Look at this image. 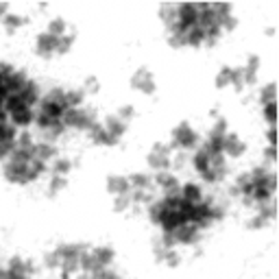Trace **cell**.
<instances>
[{
  "label": "cell",
  "instance_id": "cell-1",
  "mask_svg": "<svg viewBox=\"0 0 279 279\" xmlns=\"http://www.w3.org/2000/svg\"><path fill=\"white\" fill-rule=\"evenodd\" d=\"M61 122L66 129H79V131H87L94 122H96V111L92 109H83V107H68L61 116Z\"/></svg>",
  "mask_w": 279,
  "mask_h": 279
},
{
  "label": "cell",
  "instance_id": "cell-2",
  "mask_svg": "<svg viewBox=\"0 0 279 279\" xmlns=\"http://www.w3.org/2000/svg\"><path fill=\"white\" fill-rule=\"evenodd\" d=\"M199 133L194 131L192 127H190V122H179L177 127L173 129V142H170V151H177V148H186V151H190V148H197L199 146Z\"/></svg>",
  "mask_w": 279,
  "mask_h": 279
},
{
  "label": "cell",
  "instance_id": "cell-3",
  "mask_svg": "<svg viewBox=\"0 0 279 279\" xmlns=\"http://www.w3.org/2000/svg\"><path fill=\"white\" fill-rule=\"evenodd\" d=\"M2 177L9 183H15V186H28L31 181V175H28V166L26 164H13L7 159V164L2 166Z\"/></svg>",
  "mask_w": 279,
  "mask_h": 279
},
{
  "label": "cell",
  "instance_id": "cell-4",
  "mask_svg": "<svg viewBox=\"0 0 279 279\" xmlns=\"http://www.w3.org/2000/svg\"><path fill=\"white\" fill-rule=\"evenodd\" d=\"M247 142H242L236 133H227L223 138V155H229L231 159H238L247 153Z\"/></svg>",
  "mask_w": 279,
  "mask_h": 279
},
{
  "label": "cell",
  "instance_id": "cell-5",
  "mask_svg": "<svg viewBox=\"0 0 279 279\" xmlns=\"http://www.w3.org/2000/svg\"><path fill=\"white\" fill-rule=\"evenodd\" d=\"M153 183H157V186L164 190V194H179V190H181V183L177 179V175H173L170 170H166V173H155Z\"/></svg>",
  "mask_w": 279,
  "mask_h": 279
},
{
  "label": "cell",
  "instance_id": "cell-6",
  "mask_svg": "<svg viewBox=\"0 0 279 279\" xmlns=\"http://www.w3.org/2000/svg\"><path fill=\"white\" fill-rule=\"evenodd\" d=\"M85 133H87V138H90L94 144H100V146H116L118 144V140H114L109 133L105 131L103 122H94Z\"/></svg>",
  "mask_w": 279,
  "mask_h": 279
},
{
  "label": "cell",
  "instance_id": "cell-7",
  "mask_svg": "<svg viewBox=\"0 0 279 279\" xmlns=\"http://www.w3.org/2000/svg\"><path fill=\"white\" fill-rule=\"evenodd\" d=\"M55 44H57V37H52L48 33H39L37 39H35V52L41 59H50L55 55Z\"/></svg>",
  "mask_w": 279,
  "mask_h": 279
},
{
  "label": "cell",
  "instance_id": "cell-8",
  "mask_svg": "<svg viewBox=\"0 0 279 279\" xmlns=\"http://www.w3.org/2000/svg\"><path fill=\"white\" fill-rule=\"evenodd\" d=\"M107 192L114 194V197H122V194L131 192V186H129L124 175H109L107 177Z\"/></svg>",
  "mask_w": 279,
  "mask_h": 279
},
{
  "label": "cell",
  "instance_id": "cell-9",
  "mask_svg": "<svg viewBox=\"0 0 279 279\" xmlns=\"http://www.w3.org/2000/svg\"><path fill=\"white\" fill-rule=\"evenodd\" d=\"M199 236H201V231L194 227V225H181L179 229L173 234V238H175V242L177 245H194V242L199 240Z\"/></svg>",
  "mask_w": 279,
  "mask_h": 279
},
{
  "label": "cell",
  "instance_id": "cell-10",
  "mask_svg": "<svg viewBox=\"0 0 279 279\" xmlns=\"http://www.w3.org/2000/svg\"><path fill=\"white\" fill-rule=\"evenodd\" d=\"M17 96H20V100L28 107V109H33V105H37V103H39V98H41V96H39V85H37L35 81L28 79V81H26V85L22 87V92L17 94Z\"/></svg>",
  "mask_w": 279,
  "mask_h": 279
},
{
  "label": "cell",
  "instance_id": "cell-11",
  "mask_svg": "<svg viewBox=\"0 0 279 279\" xmlns=\"http://www.w3.org/2000/svg\"><path fill=\"white\" fill-rule=\"evenodd\" d=\"M105 131L111 135L114 140H118L120 142V138H124V133H127V129H129V122H124V120H120L118 116H109L105 120Z\"/></svg>",
  "mask_w": 279,
  "mask_h": 279
},
{
  "label": "cell",
  "instance_id": "cell-12",
  "mask_svg": "<svg viewBox=\"0 0 279 279\" xmlns=\"http://www.w3.org/2000/svg\"><path fill=\"white\" fill-rule=\"evenodd\" d=\"M31 153H33L35 159H39V162L46 164L48 159L57 157V146L52 144V142H35L33 148H31Z\"/></svg>",
  "mask_w": 279,
  "mask_h": 279
},
{
  "label": "cell",
  "instance_id": "cell-13",
  "mask_svg": "<svg viewBox=\"0 0 279 279\" xmlns=\"http://www.w3.org/2000/svg\"><path fill=\"white\" fill-rule=\"evenodd\" d=\"M181 225H188V223H186V218H183L179 212H173V210H170V212H166V216L162 218L159 227H162L164 234H175V231L179 229Z\"/></svg>",
  "mask_w": 279,
  "mask_h": 279
},
{
  "label": "cell",
  "instance_id": "cell-14",
  "mask_svg": "<svg viewBox=\"0 0 279 279\" xmlns=\"http://www.w3.org/2000/svg\"><path fill=\"white\" fill-rule=\"evenodd\" d=\"M26 81H28V76L24 70H13V74H11L2 85H4V90H7V94H20L22 87L26 85Z\"/></svg>",
  "mask_w": 279,
  "mask_h": 279
},
{
  "label": "cell",
  "instance_id": "cell-15",
  "mask_svg": "<svg viewBox=\"0 0 279 279\" xmlns=\"http://www.w3.org/2000/svg\"><path fill=\"white\" fill-rule=\"evenodd\" d=\"M92 255H94V260L103 266V269H109V264L114 262V258H116V251L111 249L109 245H100V247H94L92 251H90Z\"/></svg>",
  "mask_w": 279,
  "mask_h": 279
},
{
  "label": "cell",
  "instance_id": "cell-16",
  "mask_svg": "<svg viewBox=\"0 0 279 279\" xmlns=\"http://www.w3.org/2000/svg\"><path fill=\"white\" fill-rule=\"evenodd\" d=\"M9 118H11V124H13L15 129H26L28 124H33L35 114H33V109L24 107V109H17L13 114H9Z\"/></svg>",
  "mask_w": 279,
  "mask_h": 279
},
{
  "label": "cell",
  "instance_id": "cell-17",
  "mask_svg": "<svg viewBox=\"0 0 279 279\" xmlns=\"http://www.w3.org/2000/svg\"><path fill=\"white\" fill-rule=\"evenodd\" d=\"M146 164L151 166L155 173H166V170L173 166V159H170V155H162V153H148Z\"/></svg>",
  "mask_w": 279,
  "mask_h": 279
},
{
  "label": "cell",
  "instance_id": "cell-18",
  "mask_svg": "<svg viewBox=\"0 0 279 279\" xmlns=\"http://www.w3.org/2000/svg\"><path fill=\"white\" fill-rule=\"evenodd\" d=\"M245 70V85H255L258 83V70H260V57L258 55H249Z\"/></svg>",
  "mask_w": 279,
  "mask_h": 279
},
{
  "label": "cell",
  "instance_id": "cell-19",
  "mask_svg": "<svg viewBox=\"0 0 279 279\" xmlns=\"http://www.w3.org/2000/svg\"><path fill=\"white\" fill-rule=\"evenodd\" d=\"M179 194L183 201H188V203H201V201H203V190H201V186H197V183H186V186H181Z\"/></svg>",
  "mask_w": 279,
  "mask_h": 279
},
{
  "label": "cell",
  "instance_id": "cell-20",
  "mask_svg": "<svg viewBox=\"0 0 279 279\" xmlns=\"http://www.w3.org/2000/svg\"><path fill=\"white\" fill-rule=\"evenodd\" d=\"M166 212H170V210L162 203V199H159V201H153V203L148 205V210H146L148 221H151L153 225H159V223H162V218L166 216Z\"/></svg>",
  "mask_w": 279,
  "mask_h": 279
},
{
  "label": "cell",
  "instance_id": "cell-21",
  "mask_svg": "<svg viewBox=\"0 0 279 279\" xmlns=\"http://www.w3.org/2000/svg\"><path fill=\"white\" fill-rule=\"evenodd\" d=\"M129 186H131V190H151L153 188V177H148L144 173H133L127 177Z\"/></svg>",
  "mask_w": 279,
  "mask_h": 279
},
{
  "label": "cell",
  "instance_id": "cell-22",
  "mask_svg": "<svg viewBox=\"0 0 279 279\" xmlns=\"http://www.w3.org/2000/svg\"><path fill=\"white\" fill-rule=\"evenodd\" d=\"M0 22H2L4 28H7L9 33H15L17 28H22L24 24H28V17H24V15H13V13H7V15H2V17H0Z\"/></svg>",
  "mask_w": 279,
  "mask_h": 279
},
{
  "label": "cell",
  "instance_id": "cell-23",
  "mask_svg": "<svg viewBox=\"0 0 279 279\" xmlns=\"http://www.w3.org/2000/svg\"><path fill=\"white\" fill-rule=\"evenodd\" d=\"M203 41H205V31L201 26H192L186 33V46H190V48H201Z\"/></svg>",
  "mask_w": 279,
  "mask_h": 279
},
{
  "label": "cell",
  "instance_id": "cell-24",
  "mask_svg": "<svg viewBox=\"0 0 279 279\" xmlns=\"http://www.w3.org/2000/svg\"><path fill=\"white\" fill-rule=\"evenodd\" d=\"M192 164H194V168H197L199 175H203L205 170H210V155H207V151L203 146L197 148V153L192 155Z\"/></svg>",
  "mask_w": 279,
  "mask_h": 279
},
{
  "label": "cell",
  "instance_id": "cell-25",
  "mask_svg": "<svg viewBox=\"0 0 279 279\" xmlns=\"http://www.w3.org/2000/svg\"><path fill=\"white\" fill-rule=\"evenodd\" d=\"M74 39H76L74 33H66V35H61V37H57L55 52H57V55H68L70 48L74 46Z\"/></svg>",
  "mask_w": 279,
  "mask_h": 279
},
{
  "label": "cell",
  "instance_id": "cell-26",
  "mask_svg": "<svg viewBox=\"0 0 279 279\" xmlns=\"http://www.w3.org/2000/svg\"><path fill=\"white\" fill-rule=\"evenodd\" d=\"M177 11H179V4H162V9H159V15L168 28L177 22Z\"/></svg>",
  "mask_w": 279,
  "mask_h": 279
},
{
  "label": "cell",
  "instance_id": "cell-27",
  "mask_svg": "<svg viewBox=\"0 0 279 279\" xmlns=\"http://www.w3.org/2000/svg\"><path fill=\"white\" fill-rule=\"evenodd\" d=\"M83 100H85V92H83L81 87H74V90H68V92H66V105L72 107V109L81 107Z\"/></svg>",
  "mask_w": 279,
  "mask_h": 279
},
{
  "label": "cell",
  "instance_id": "cell-28",
  "mask_svg": "<svg viewBox=\"0 0 279 279\" xmlns=\"http://www.w3.org/2000/svg\"><path fill=\"white\" fill-rule=\"evenodd\" d=\"M214 85H216V90H225V87L231 85V68L229 66H223L218 70L216 79H214Z\"/></svg>",
  "mask_w": 279,
  "mask_h": 279
},
{
  "label": "cell",
  "instance_id": "cell-29",
  "mask_svg": "<svg viewBox=\"0 0 279 279\" xmlns=\"http://www.w3.org/2000/svg\"><path fill=\"white\" fill-rule=\"evenodd\" d=\"M66 28H68V24H66V20L63 17H52L50 20V24H48V35H52V37H61V35H66Z\"/></svg>",
  "mask_w": 279,
  "mask_h": 279
},
{
  "label": "cell",
  "instance_id": "cell-30",
  "mask_svg": "<svg viewBox=\"0 0 279 279\" xmlns=\"http://www.w3.org/2000/svg\"><path fill=\"white\" fill-rule=\"evenodd\" d=\"M24 107H26V105L22 103L17 94H9V96L4 98V103H2V109L7 111V116L13 114V111H17V109H24Z\"/></svg>",
  "mask_w": 279,
  "mask_h": 279
},
{
  "label": "cell",
  "instance_id": "cell-31",
  "mask_svg": "<svg viewBox=\"0 0 279 279\" xmlns=\"http://www.w3.org/2000/svg\"><path fill=\"white\" fill-rule=\"evenodd\" d=\"M221 35H223L221 24H212V26H207V28H205V41H203V44H205V46H214V44H218Z\"/></svg>",
  "mask_w": 279,
  "mask_h": 279
},
{
  "label": "cell",
  "instance_id": "cell-32",
  "mask_svg": "<svg viewBox=\"0 0 279 279\" xmlns=\"http://www.w3.org/2000/svg\"><path fill=\"white\" fill-rule=\"evenodd\" d=\"M229 87H234L236 92H242L245 90V70L242 68H231V85Z\"/></svg>",
  "mask_w": 279,
  "mask_h": 279
},
{
  "label": "cell",
  "instance_id": "cell-33",
  "mask_svg": "<svg viewBox=\"0 0 279 279\" xmlns=\"http://www.w3.org/2000/svg\"><path fill=\"white\" fill-rule=\"evenodd\" d=\"M72 162H70L68 157H57V162H55V166H52V173H55L57 177H66L70 170H72Z\"/></svg>",
  "mask_w": 279,
  "mask_h": 279
},
{
  "label": "cell",
  "instance_id": "cell-34",
  "mask_svg": "<svg viewBox=\"0 0 279 279\" xmlns=\"http://www.w3.org/2000/svg\"><path fill=\"white\" fill-rule=\"evenodd\" d=\"M277 98V85L275 83H269V85L262 87V92H260V103L266 105V103H275Z\"/></svg>",
  "mask_w": 279,
  "mask_h": 279
},
{
  "label": "cell",
  "instance_id": "cell-35",
  "mask_svg": "<svg viewBox=\"0 0 279 279\" xmlns=\"http://www.w3.org/2000/svg\"><path fill=\"white\" fill-rule=\"evenodd\" d=\"M131 203L135 205H142V203H151L153 201V194H151V190H131Z\"/></svg>",
  "mask_w": 279,
  "mask_h": 279
},
{
  "label": "cell",
  "instance_id": "cell-36",
  "mask_svg": "<svg viewBox=\"0 0 279 279\" xmlns=\"http://www.w3.org/2000/svg\"><path fill=\"white\" fill-rule=\"evenodd\" d=\"M44 173H46V164L33 157V159H31V164H28V175H31V181H37Z\"/></svg>",
  "mask_w": 279,
  "mask_h": 279
},
{
  "label": "cell",
  "instance_id": "cell-37",
  "mask_svg": "<svg viewBox=\"0 0 279 279\" xmlns=\"http://www.w3.org/2000/svg\"><path fill=\"white\" fill-rule=\"evenodd\" d=\"M262 111H264V120L269 122V127H275V122H277V100L275 103L262 105Z\"/></svg>",
  "mask_w": 279,
  "mask_h": 279
},
{
  "label": "cell",
  "instance_id": "cell-38",
  "mask_svg": "<svg viewBox=\"0 0 279 279\" xmlns=\"http://www.w3.org/2000/svg\"><path fill=\"white\" fill-rule=\"evenodd\" d=\"M148 76H153L151 74V70H146V68H140V70H135V74L131 76V81H129V85L133 87V90H140V85L144 83Z\"/></svg>",
  "mask_w": 279,
  "mask_h": 279
},
{
  "label": "cell",
  "instance_id": "cell-39",
  "mask_svg": "<svg viewBox=\"0 0 279 279\" xmlns=\"http://www.w3.org/2000/svg\"><path fill=\"white\" fill-rule=\"evenodd\" d=\"M227 133H229V124H227V120H225V118H216V122H214L210 135H214V138H225Z\"/></svg>",
  "mask_w": 279,
  "mask_h": 279
},
{
  "label": "cell",
  "instance_id": "cell-40",
  "mask_svg": "<svg viewBox=\"0 0 279 279\" xmlns=\"http://www.w3.org/2000/svg\"><path fill=\"white\" fill-rule=\"evenodd\" d=\"M68 186V177H57V175H52V179H50V186H48V192H50V197H55V194H59L63 188Z\"/></svg>",
  "mask_w": 279,
  "mask_h": 279
},
{
  "label": "cell",
  "instance_id": "cell-41",
  "mask_svg": "<svg viewBox=\"0 0 279 279\" xmlns=\"http://www.w3.org/2000/svg\"><path fill=\"white\" fill-rule=\"evenodd\" d=\"M33 144H35V142H33V138H31V133H28V131H22L15 138V148H22V151H31Z\"/></svg>",
  "mask_w": 279,
  "mask_h": 279
},
{
  "label": "cell",
  "instance_id": "cell-42",
  "mask_svg": "<svg viewBox=\"0 0 279 279\" xmlns=\"http://www.w3.org/2000/svg\"><path fill=\"white\" fill-rule=\"evenodd\" d=\"M61 262H63V260L59 258V255H57L55 251H50V253H46V255H44V266H46L48 271L61 269Z\"/></svg>",
  "mask_w": 279,
  "mask_h": 279
},
{
  "label": "cell",
  "instance_id": "cell-43",
  "mask_svg": "<svg viewBox=\"0 0 279 279\" xmlns=\"http://www.w3.org/2000/svg\"><path fill=\"white\" fill-rule=\"evenodd\" d=\"M33 122L37 124V127L41 129V131H48V129L52 127V124L57 122V118H48L46 114H39V111H37V114H35V120H33Z\"/></svg>",
  "mask_w": 279,
  "mask_h": 279
},
{
  "label": "cell",
  "instance_id": "cell-44",
  "mask_svg": "<svg viewBox=\"0 0 279 279\" xmlns=\"http://www.w3.org/2000/svg\"><path fill=\"white\" fill-rule=\"evenodd\" d=\"M129 194H131V192H129ZM129 194H122V197H116V199H114V212H118V214H120V212H127L129 207L133 205V203H131V197H129Z\"/></svg>",
  "mask_w": 279,
  "mask_h": 279
},
{
  "label": "cell",
  "instance_id": "cell-45",
  "mask_svg": "<svg viewBox=\"0 0 279 279\" xmlns=\"http://www.w3.org/2000/svg\"><path fill=\"white\" fill-rule=\"evenodd\" d=\"M179 262H181V258H179V253H177L175 249L166 251V253H164V258H162V264L170 266V269H177V266H179Z\"/></svg>",
  "mask_w": 279,
  "mask_h": 279
},
{
  "label": "cell",
  "instance_id": "cell-46",
  "mask_svg": "<svg viewBox=\"0 0 279 279\" xmlns=\"http://www.w3.org/2000/svg\"><path fill=\"white\" fill-rule=\"evenodd\" d=\"M138 92L146 94V96H151V94H155V92H157V83H155V79H153V76H148V79H146V81L140 85V90H138Z\"/></svg>",
  "mask_w": 279,
  "mask_h": 279
},
{
  "label": "cell",
  "instance_id": "cell-47",
  "mask_svg": "<svg viewBox=\"0 0 279 279\" xmlns=\"http://www.w3.org/2000/svg\"><path fill=\"white\" fill-rule=\"evenodd\" d=\"M236 26H238V17H236L234 13H229L227 17H223V22H221L223 31H236Z\"/></svg>",
  "mask_w": 279,
  "mask_h": 279
},
{
  "label": "cell",
  "instance_id": "cell-48",
  "mask_svg": "<svg viewBox=\"0 0 279 279\" xmlns=\"http://www.w3.org/2000/svg\"><path fill=\"white\" fill-rule=\"evenodd\" d=\"M15 151V142H0V162L9 159V155Z\"/></svg>",
  "mask_w": 279,
  "mask_h": 279
},
{
  "label": "cell",
  "instance_id": "cell-49",
  "mask_svg": "<svg viewBox=\"0 0 279 279\" xmlns=\"http://www.w3.org/2000/svg\"><path fill=\"white\" fill-rule=\"evenodd\" d=\"M133 116H135V107L133 105H122L120 111H118V118H120V120H124V122H129Z\"/></svg>",
  "mask_w": 279,
  "mask_h": 279
},
{
  "label": "cell",
  "instance_id": "cell-50",
  "mask_svg": "<svg viewBox=\"0 0 279 279\" xmlns=\"http://www.w3.org/2000/svg\"><path fill=\"white\" fill-rule=\"evenodd\" d=\"M168 46L175 50H179L186 46V35H168Z\"/></svg>",
  "mask_w": 279,
  "mask_h": 279
},
{
  "label": "cell",
  "instance_id": "cell-51",
  "mask_svg": "<svg viewBox=\"0 0 279 279\" xmlns=\"http://www.w3.org/2000/svg\"><path fill=\"white\" fill-rule=\"evenodd\" d=\"M13 70H15V68L11 66V63H4V61L0 63V83H4V81H7L9 76L13 74Z\"/></svg>",
  "mask_w": 279,
  "mask_h": 279
},
{
  "label": "cell",
  "instance_id": "cell-52",
  "mask_svg": "<svg viewBox=\"0 0 279 279\" xmlns=\"http://www.w3.org/2000/svg\"><path fill=\"white\" fill-rule=\"evenodd\" d=\"M266 225H269V223H266V221H264L262 216H258V214H255V216L251 218V221L247 223V227L255 231V229H262V227H266Z\"/></svg>",
  "mask_w": 279,
  "mask_h": 279
},
{
  "label": "cell",
  "instance_id": "cell-53",
  "mask_svg": "<svg viewBox=\"0 0 279 279\" xmlns=\"http://www.w3.org/2000/svg\"><path fill=\"white\" fill-rule=\"evenodd\" d=\"M98 90H100V85H98V79H96V76H87V81H85V90H83V92L96 94Z\"/></svg>",
  "mask_w": 279,
  "mask_h": 279
},
{
  "label": "cell",
  "instance_id": "cell-54",
  "mask_svg": "<svg viewBox=\"0 0 279 279\" xmlns=\"http://www.w3.org/2000/svg\"><path fill=\"white\" fill-rule=\"evenodd\" d=\"M264 162H269V164L277 162V146H266L264 148Z\"/></svg>",
  "mask_w": 279,
  "mask_h": 279
},
{
  "label": "cell",
  "instance_id": "cell-55",
  "mask_svg": "<svg viewBox=\"0 0 279 279\" xmlns=\"http://www.w3.org/2000/svg\"><path fill=\"white\" fill-rule=\"evenodd\" d=\"M90 279H120V277H118L114 271H109V269H103L100 273H96V275H92Z\"/></svg>",
  "mask_w": 279,
  "mask_h": 279
},
{
  "label": "cell",
  "instance_id": "cell-56",
  "mask_svg": "<svg viewBox=\"0 0 279 279\" xmlns=\"http://www.w3.org/2000/svg\"><path fill=\"white\" fill-rule=\"evenodd\" d=\"M151 153H162V155H170V146L168 144H164V142H155V144H153V151Z\"/></svg>",
  "mask_w": 279,
  "mask_h": 279
},
{
  "label": "cell",
  "instance_id": "cell-57",
  "mask_svg": "<svg viewBox=\"0 0 279 279\" xmlns=\"http://www.w3.org/2000/svg\"><path fill=\"white\" fill-rule=\"evenodd\" d=\"M266 140H269V146H277V129L275 127H271L266 131Z\"/></svg>",
  "mask_w": 279,
  "mask_h": 279
},
{
  "label": "cell",
  "instance_id": "cell-58",
  "mask_svg": "<svg viewBox=\"0 0 279 279\" xmlns=\"http://www.w3.org/2000/svg\"><path fill=\"white\" fill-rule=\"evenodd\" d=\"M7 11H9V2H0V17L7 15Z\"/></svg>",
  "mask_w": 279,
  "mask_h": 279
},
{
  "label": "cell",
  "instance_id": "cell-59",
  "mask_svg": "<svg viewBox=\"0 0 279 279\" xmlns=\"http://www.w3.org/2000/svg\"><path fill=\"white\" fill-rule=\"evenodd\" d=\"M76 279H90V275H83V273H81V275L76 277Z\"/></svg>",
  "mask_w": 279,
  "mask_h": 279
}]
</instances>
